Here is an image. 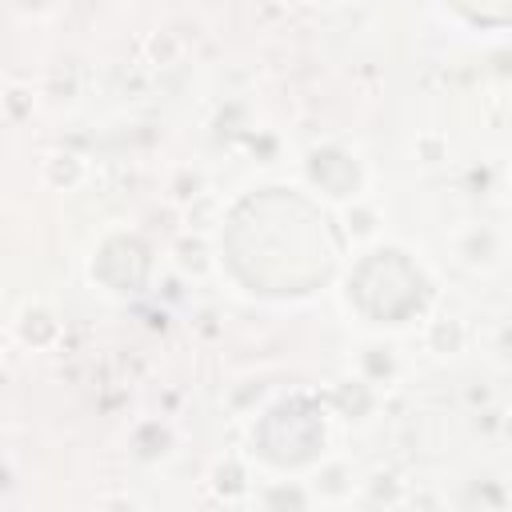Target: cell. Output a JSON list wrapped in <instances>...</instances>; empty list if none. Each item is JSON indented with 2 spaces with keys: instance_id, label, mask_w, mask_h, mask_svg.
I'll return each instance as SVG.
<instances>
[{
  "instance_id": "cell-1",
  "label": "cell",
  "mask_w": 512,
  "mask_h": 512,
  "mask_svg": "<svg viewBox=\"0 0 512 512\" xmlns=\"http://www.w3.org/2000/svg\"><path fill=\"white\" fill-rule=\"evenodd\" d=\"M456 4H460L472 20H488V24L512 16V0H456Z\"/></svg>"
}]
</instances>
